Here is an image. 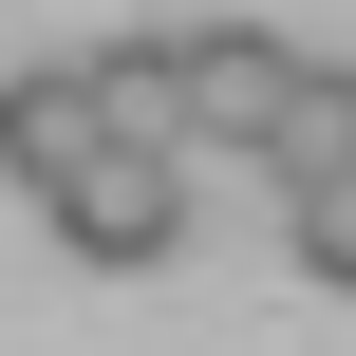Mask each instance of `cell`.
<instances>
[{
  "instance_id": "277c9868",
  "label": "cell",
  "mask_w": 356,
  "mask_h": 356,
  "mask_svg": "<svg viewBox=\"0 0 356 356\" xmlns=\"http://www.w3.org/2000/svg\"><path fill=\"white\" fill-rule=\"evenodd\" d=\"M75 150H94V94H75V56H19V75H0V169H19V207H38Z\"/></svg>"
},
{
  "instance_id": "8992f818",
  "label": "cell",
  "mask_w": 356,
  "mask_h": 356,
  "mask_svg": "<svg viewBox=\"0 0 356 356\" xmlns=\"http://www.w3.org/2000/svg\"><path fill=\"white\" fill-rule=\"evenodd\" d=\"M338 150H356V75H319V56H300V94L263 113V169H338Z\"/></svg>"
},
{
  "instance_id": "6da1fadb",
  "label": "cell",
  "mask_w": 356,
  "mask_h": 356,
  "mask_svg": "<svg viewBox=\"0 0 356 356\" xmlns=\"http://www.w3.org/2000/svg\"><path fill=\"white\" fill-rule=\"evenodd\" d=\"M38 225H56V263H169V244H188V150L94 131V150L38 188Z\"/></svg>"
},
{
  "instance_id": "3957f363",
  "label": "cell",
  "mask_w": 356,
  "mask_h": 356,
  "mask_svg": "<svg viewBox=\"0 0 356 356\" xmlns=\"http://www.w3.org/2000/svg\"><path fill=\"white\" fill-rule=\"evenodd\" d=\"M75 94H94V131H150V150H188V75H169V19L94 38V56H75Z\"/></svg>"
},
{
  "instance_id": "5b68a950",
  "label": "cell",
  "mask_w": 356,
  "mask_h": 356,
  "mask_svg": "<svg viewBox=\"0 0 356 356\" xmlns=\"http://www.w3.org/2000/svg\"><path fill=\"white\" fill-rule=\"evenodd\" d=\"M282 244H300V282L356 300V150H338V169H282Z\"/></svg>"
},
{
  "instance_id": "7a4b0ae2",
  "label": "cell",
  "mask_w": 356,
  "mask_h": 356,
  "mask_svg": "<svg viewBox=\"0 0 356 356\" xmlns=\"http://www.w3.org/2000/svg\"><path fill=\"white\" fill-rule=\"evenodd\" d=\"M169 75H188V150H263V113L300 94V38H263V19H169Z\"/></svg>"
}]
</instances>
